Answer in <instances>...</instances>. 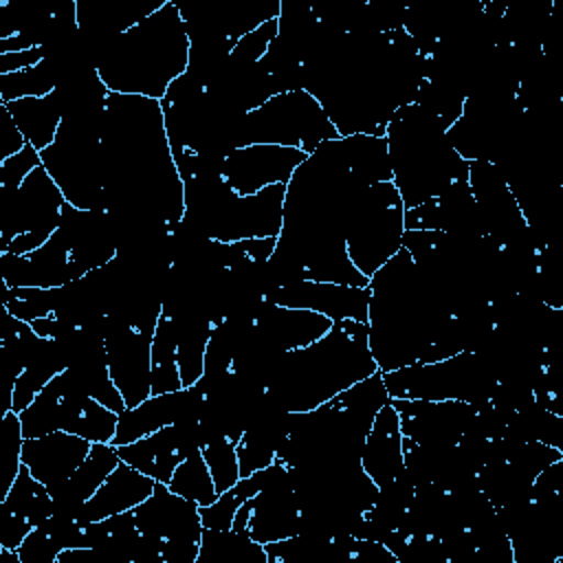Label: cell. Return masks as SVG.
Listing matches in <instances>:
<instances>
[{"label":"cell","mask_w":563,"mask_h":563,"mask_svg":"<svg viewBox=\"0 0 563 563\" xmlns=\"http://www.w3.org/2000/svg\"><path fill=\"white\" fill-rule=\"evenodd\" d=\"M101 154L108 211L119 235H174L185 220V180L169 147L161 101L108 92Z\"/></svg>","instance_id":"6da1fadb"},{"label":"cell","mask_w":563,"mask_h":563,"mask_svg":"<svg viewBox=\"0 0 563 563\" xmlns=\"http://www.w3.org/2000/svg\"><path fill=\"white\" fill-rule=\"evenodd\" d=\"M378 372L367 343V323L334 321L314 343L284 352L268 376L266 398L282 411H312Z\"/></svg>","instance_id":"7a4b0ae2"},{"label":"cell","mask_w":563,"mask_h":563,"mask_svg":"<svg viewBox=\"0 0 563 563\" xmlns=\"http://www.w3.org/2000/svg\"><path fill=\"white\" fill-rule=\"evenodd\" d=\"M191 40L180 7L167 0L161 9L110 37L95 68L108 92L161 101L189 68Z\"/></svg>","instance_id":"3957f363"},{"label":"cell","mask_w":563,"mask_h":563,"mask_svg":"<svg viewBox=\"0 0 563 563\" xmlns=\"http://www.w3.org/2000/svg\"><path fill=\"white\" fill-rule=\"evenodd\" d=\"M385 139L391 183L405 209L418 207L466 178L468 161L453 150L438 119L416 101L396 110L387 123Z\"/></svg>","instance_id":"277c9868"},{"label":"cell","mask_w":563,"mask_h":563,"mask_svg":"<svg viewBox=\"0 0 563 563\" xmlns=\"http://www.w3.org/2000/svg\"><path fill=\"white\" fill-rule=\"evenodd\" d=\"M108 97H81L62 106L55 141L40 152L42 165L66 202L84 211H108L101 154V119Z\"/></svg>","instance_id":"5b68a950"},{"label":"cell","mask_w":563,"mask_h":563,"mask_svg":"<svg viewBox=\"0 0 563 563\" xmlns=\"http://www.w3.org/2000/svg\"><path fill=\"white\" fill-rule=\"evenodd\" d=\"M389 398L402 400H464L475 407L490 400L497 372L488 354L464 350L433 363H411L380 372Z\"/></svg>","instance_id":"8992f818"},{"label":"cell","mask_w":563,"mask_h":563,"mask_svg":"<svg viewBox=\"0 0 563 563\" xmlns=\"http://www.w3.org/2000/svg\"><path fill=\"white\" fill-rule=\"evenodd\" d=\"M336 136L339 132L321 103L308 90L297 88L277 92L260 108L246 112L235 132V147L266 143L312 154L323 141Z\"/></svg>","instance_id":"52a82bcc"},{"label":"cell","mask_w":563,"mask_h":563,"mask_svg":"<svg viewBox=\"0 0 563 563\" xmlns=\"http://www.w3.org/2000/svg\"><path fill=\"white\" fill-rule=\"evenodd\" d=\"M405 235V205L391 180L369 185L356 200L347 229L345 251L367 279L400 249Z\"/></svg>","instance_id":"ba28073f"},{"label":"cell","mask_w":563,"mask_h":563,"mask_svg":"<svg viewBox=\"0 0 563 563\" xmlns=\"http://www.w3.org/2000/svg\"><path fill=\"white\" fill-rule=\"evenodd\" d=\"M66 205L44 165L35 167L13 194L2 196L0 255H26L46 244L57 231Z\"/></svg>","instance_id":"9c48e42d"},{"label":"cell","mask_w":563,"mask_h":563,"mask_svg":"<svg viewBox=\"0 0 563 563\" xmlns=\"http://www.w3.org/2000/svg\"><path fill=\"white\" fill-rule=\"evenodd\" d=\"M132 515L139 532L158 548L161 563H196L205 530L198 504L156 482L152 495Z\"/></svg>","instance_id":"30bf717a"},{"label":"cell","mask_w":563,"mask_h":563,"mask_svg":"<svg viewBox=\"0 0 563 563\" xmlns=\"http://www.w3.org/2000/svg\"><path fill=\"white\" fill-rule=\"evenodd\" d=\"M156 328L128 321L123 314H106L103 345L108 372L123 396L125 407H136L152 396V339Z\"/></svg>","instance_id":"8fae6325"},{"label":"cell","mask_w":563,"mask_h":563,"mask_svg":"<svg viewBox=\"0 0 563 563\" xmlns=\"http://www.w3.org/2000/svg\"><path fill=\"white\" fill-rule=\"evenodd\" d=\"M249 506L251 517L246 523V534L262 545L295 537L303 530V510L299 497L288 468L279 462L264 468V484L249 499Z\"/></svg>","instance_id":"7c38bea8"},{"label":"cell","mask_w":563,"mask_h":563,"mask_svg":"<svg viewBox=\"0 0 563 563\" xmlns=\"http://www.w3.org/2000/svg\"><path fill=\"white\" fill-rule=\"evenodd\" d=\"M402 438L431 451L455 446L468 431L477 407L464 400H402L391 398Z\"/></svg>","instance_id":"4fadbf2b"},{"label":"cell","mask_w":563,"mask_h":563,"mask_svg":"<svg viewBox=\"0 0 563 563\" xmlns=\"http://www.w3.org/2000/svg\"><path fill=\"white\" fill-rule=\"evenodd\" d=\"M306 156L297 147L266 143L240 145L227 152L220 176L238 196H251L271 185H286Z\"/></svg>","instance_id":"5bb4252c"},{"label":"cell","mask_w":563,"mask_h":563,"mask_svg":"<svg viewBox=\"0 0 563 563\" xmlns=\"http://www.w3.org/2000/svg\"><path fill=\"white\" fill-rule=\"evenodd\" d=\"M0 275L4 288H64L88 271L79 266L59 231L46 244L26 255H0Z\"/></svg>","instance_id":"9a60e30c"},{"label":"cell","mask_w":563,"mask_h":563,"mask_svg":"<svg viewBox=\"0 0 563 563\" xmlns=\"http://www.w3.org/2000/svg\"><path fill=\"white\" fill-rule=\"evenodd\" d=\"M332 319L319 312L277 306L262 299L253 310L249 336L268 354L279 356L319 341L332 328Z\"/></svg>","instance_id":"2e32d148"},{"label":"cell","mask_w":563,"mask_h":563,"mask_svg":"<svg viewBox=\"0 0 563 563\" xmlns=\"http://www.w3.org/2000/svg\"><path fill=\"white\" fill-rule=\"evenodd\" d=\"M196 449H200V420H180L117 446L121 462L161 484H169L176 466Z\"/></svg>","instance_id":"e0dca14e"},{"label":"cell","mask_w":563,"mask_h":563,"mask_svg":"<svg viewBox=\"0 0 563 563\" xmlns=\"http://www.w3.org/2000/svg\"><path fill=\"white\" fill-rule=\"evenodd\" d=\"M266 301L288 308H303L319 312L332 321H361L367 323L369 286H345L330 282L299 279L282 284L264 295Z\"/></svg>","instance_id":"ac0fdd59"},{"label":"cell","mask_w":563,"mask_h":563,"mask_svg":"<svg viewBox=\"0 0 563 563\" xmlns=\"http://www.w3.org/2000/svg\"><path fill=\"white\" fill-rule=\"evenodd\" d=\"M55 515V501L40 479L22 464L20 473L0 501V548L18 550L26 534Z\"/></svg>","instance_id":"d6986e66"},{"label":"cell","mask_w":563,"mask_h":563,"mask_svg":"<svg viewBox=\"0 0 563 563\" xmlns=\"http://www.w3.org/2000/svg\"><path fill=\"white\" fill-rule=\"evenodd\" d=\"M180 420H200V394L196 387L150 396L136 407H125L119 413L117 433L110 444H130Z\"/></svg>","instance_id":"ffe728a7"},{"label":"cell","mask_w":563,"mask_h":563,"mask_svg":"<svg viewBox=\"0 0 563 563\" xmlns=\"http://www.w3.org/2000/svg\"><path fill=\"white\" fill-rule=\"evenodd\" d=\"M90 446L92 442L68 431L24 438L22 464L31 471L35 479L53 490L77 471V466L88 457Z\"/></svg>","instance_id":"44dd1931"},{"label":"cell","mask_w":563,"mask_h":563,"mask_svg":"<svg viewBox=\"0 0 563 563\" xmlns=\"http://www.w3.org/2000/svg\"><path fill=\"white\" fill-rule=\"evenodd\" d=\"M154 486L156 482L152 477L125 462H119L117 468L97 488V493L75 512V521L84 526L119 512L134 510L152 495Z\"/></svg>","instance_id":"7402d4cb"},{"label":"cell","mask_w":563,"mask_h":563,"mask_svg":"<svg viewBox=\"0 0 563 563\" xmlns=\"http://www.w3.org/2000/svg\"><path fill=\"white\" fill-rule=\"evenodd\" d=\"M361 466L378 488L394 482L405 468L400 418L391 405V398L374 416L372 429L363 444Z\"/></svg>","instance_id":"603a6c76"},{"label":"cell","mask_w":563,"mask_h":563,"mask_svg":"<svg viewBox=\"0 0 563 563\" xmlns=\"http://www.w3.org/2000/svg\"><path fill=\"white\" fill-rule=\"evenodd\" d=\"M119 462L121 457L117 446H112L110 442H95L88 457L77 466V471L62 486L51 490L55 510L75 517V512L97 493V488L106 482V477L117 468Z\"/></svg>","instance_id":"cb8c5ba5"},{"label":"cell","mask_w":563,"mask_h":563,"mask_svg":"<svg viewBox=\"0 0 563 563\" xmlns=\"http://www.w3.org/2000/svg\"><path fill=\"white\" fill-rule=\"evenodd\" d=\"M2 106L13 117L24 141L33 145L37 152L46 150L55 141L64 119L62 99L57 90L46 97H24Z\"/></svg>","instance_id":"d4e9b609"},{"label":"cell","mask_w":563,"mask_h":563,"mask_svg":"<svg viewBox=\"0 0 563 563\" xmlns=\"http://www.w3.org/2000/svg\"><path fill=\"white\" fill-rule=\"evenodd\" d=\"M68 367V352L59 339H42L35 356L15 378L11 394V409L20 413L26 409L33 398L44 389V385L55 378L62 369Z\"/></svg>","instance_id":"484cf974"},{"label":"cell","mask_w":563,"mask_h":563,"mask_svg":"<svg viewBox=\"0 0 563 563\" xmlns=\"http://www.w3.org/2000/svg\"><path fill=\"white\" fill-rule=\"evenodd\" d=\"M196 563H268V559L264 545L246 532L205 528Z\"/></svg>","instance_id":"4316f807"},{"label":"cell","mask_w":563,"mask_h":563,"mask_svg":"<svg viewBox=\"0 0 563 563\" xmlns=\"http://www.w3.org/2000/svg\"><path fill=\"white\" fill-rule=\"evenodd\" d=\"M176 345V325L172 317L163 312L152 339V396L185 389L180 380Z\"/></svg>","instance_id":"83f0119b"},{"label":"cell","mask_w":563,"mask_h":563,"mask_svg":"<svg viewBox=\"0 0 563 563\" xmlns=\"http://www.w3.org/2000/svg\"><path fill=\"white\" fill-rule=\"evenodd\" d=\"M59 81H62L59 66L51 57H46L37 66L0 75V101L9 103L24 97H46L57 90Z\"/></svg>","instance_id":"f1b7e54d"},{"label":"cell","mask_w":563,"mask_h":563,"mask_svg":"<svg viewBox=\"0 0 563 563\" xmlns=\"http://www.w3.org/2000/svg\"><path fill=\"white\" fill-rule=\"evenodd\" d=\"M200 453L209 466L218 495L231 488L242 477L235 444L222 431L202 422H200Z\"/></svg>","instance_id":"f546056e"},{"label":"cell","mask_w":563,"mask_h":563,"mask_svg":"<svg viewBox=\"0 0 563 563\" xmlns=\"http://www.w3.org/2000/svg\"><path fill=\"white\" fill-rule=\"evenodd\" d=\"M176 495L198 504V506H209L216 497V484L213 477L209 473V466L200 453V449H196L194 453H189L174 471L169 484H167Z\"/></svg>","instance_id":"4dcf8cb0"},{"label":"cell","mask_w":563,"mask_h":563,"mask_svg":"<svg viewBox=\"0 0 563 563\" xmlns=\"http://www.w3.org/2000/svg\"><path fill=\"white\" fill-rule=\"evenodd\" d=\"M64 288H4L2 308L20 319V321H35L42 317H51L62 306Z\"/></svg>","instance_id":"1f68e13d"},{"label":"cell","mask_w":563,"mask_h":563,"mask_svg":"<svg viewBox=\"0 0 563 563\" xmlns=\"http://www.w3.org/2000/svg\"><path fill=\"white\" fill-rule=\"evenodd\" d=\"M117 422H119V413L108 409L106 405H101L95 398H86L84 405L79 407L77 418L73 420V424L68 427V433H75L88 442H112L114 433H117Z\"/></svg>","instance_id":"d6a6232c"},{"label":"cell","mask_w":563,"mask_h":563,"mask_svg":"<svg viewBox=\"0 0 563 563\" xmlns=\"http://www.w3.org/2000/svg\"><path fill=\"white\" fill-rule=\"evenodd\" d=\"M2 424V460H0V501L13 486L20 466H22V444H24V433H22V422L20 416L11 409L0 416Z\"/></svg>","instance_id":"836d02e7"},{"label":"cell","mask_w":563,"mask_h":563,"mask_svg":"<svg viewBox=\"0 0 563 563\" xmlns=\"http://www.w3.org/2000/svg\"><path fill=\"white\" fill-rule=\"evenodd\" d=\"M275 37H277V18L268 20V22L260 24L257 29L249 31L246 35H242L233 44L229 59L235 64H257L268 53V46L273 44Z\"/></svg>","instance_id":"e575fe53"},{"label":"cell","mask_w":563,"mask_h":563,"mask_svg":"<svg viewBox=\"0 0 563 563\" xmlns=\"http://www.w3.org/2000/svg\"><path fill=\"white\" fill-rule=\"evenodd\" d=\"M40 165V152L29 143L18 154L0 161V196L13 194L24 183V178Z\"/></svg>","instance_id":"d590c367"},{"label":"cell","mask_w":563,"mask_h":563,"mask_svg":"<svg viewBox=\"0 0 563 563\" xmlns=\"http://www.w3.org/2000/svg\"><path fill=\"white\" fill-rule=\"evenodd\" d=\"M48 57V46H35L18 53H0V75L18 73L29 66H37Z\"/></svg>","instance_id":"8d00e7d4"},{"label":"cell","mask_w":563,"mask_h":563,"mask_svg":"<svg viewBox=\"0 0 563 563\" xmlns=\"http://www.w3.org/2000/svg\"><path fill=\"white\" fill-rule=\"evenodd\" d=\"M2 108H4V106H2ZM2 117H4V119H2L4 125H2V134H0V161H4V158H9V156L18 154V152L24 150V145H26L22 132L18 130L13 117L7 112V108H4V114H2Z\"/></svg>","instance_id":"74e56055"}]
</instances>
